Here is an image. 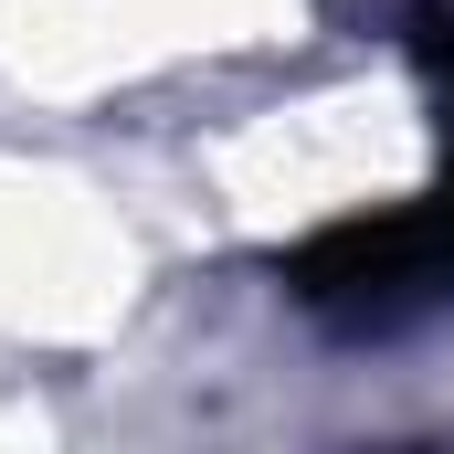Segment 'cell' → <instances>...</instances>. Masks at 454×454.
<instances>
[{
  "instance_id": "cell-1",
  "label": "cell",
  "mask_w": 454,
  "mask_h": 454,
  "mask_svg": "<svg viewBox=\"0 0 454 454\" xmlns=\"http://www.w3.org/2000/svg\"><path fill=\"white\" fill-rule=\"evenodd\" d=\"M286 296L339 339H402V328L444 317L454 307V148H444V180L423 201L317 223L286 254Z\"/></svg>"
}]
</instances>
